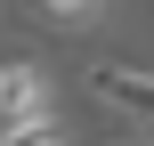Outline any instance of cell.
Segmentation results:
<instances>
[{"label": "cell", "mask_w": 154, "mask_h": 146, "mask_svg": "<svg viewBox=\"0 0 154 146\" xmlns=\"http://www.w3.org/2000/svg\"><path fill=\"white\" fill-rule=\"evenodd\" d=\"M0 138H8V146H24V138H49V146H57L49 73H41V65H24V57H8V65H0Z\"/></svg>", "instance_id": "obj_1"}, {"label": "cell", "mask_w": 154, "mask_h": 146, "mask_svg": "<svg viewBox=\"0 0 154 146\" xmlns=\"http://www.w3.org/2000/svg\"><path fill=\"white\" fill-rule=\"evenodd\" d=\"M89 98H97L114 122H130V130H154V73H146V65H122V57L89 65Z\"/></svg>", "instance_id": "obj_2"}, {"label": "cell", "mask_w": 154, "mask_h": 146, "mask_svg": "<svg viewBox=\"0 0 154 146\" xmlns=\"http://www.w3.org/2000/svg\"><path fill=\"white\" fill-rule=\"evenodd\" d=\"M106 16V0H32V24H49V33H89Z\"/></svg>", "instance_id": "obj_3"}]
</instances>
